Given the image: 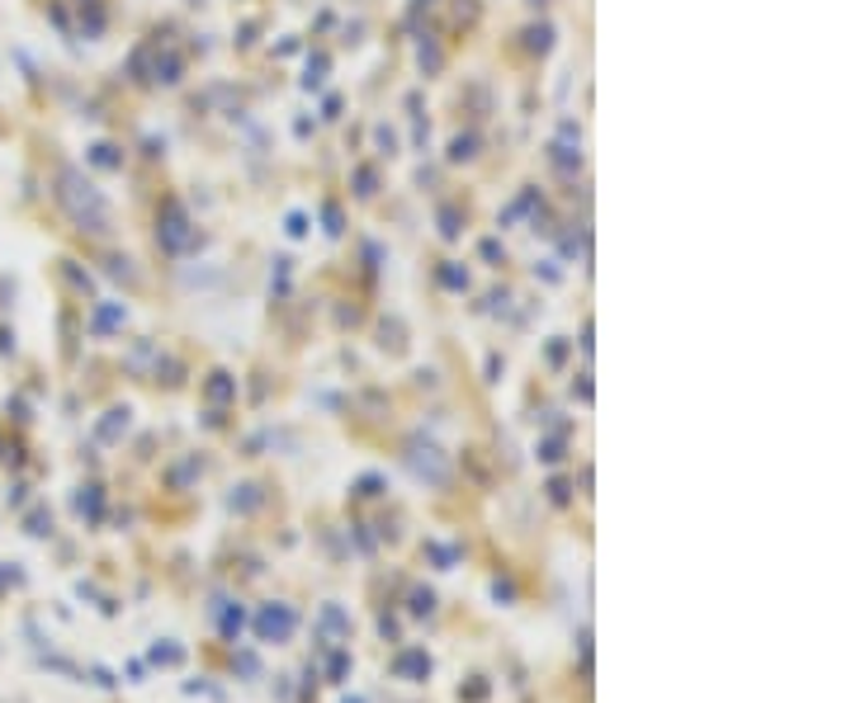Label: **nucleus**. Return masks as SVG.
<instances>
[{
    "label": "nucleus",
    "mask_w": 851,
    "mask_h": 703,
    "mask_svg": "<svg viewBox=\"0 0 851 703\" xmlns=\"http://www.w3.org/2000/svg\"><path fill=\"white\" fill-rule=\"evenodd\" d=\"M57 204H62V213L81 227V232H109V222H113L109 198L99 194L76 166L57 170Z\"/></svg>",
    "instance_id": "f257e3e1"
}]
</instances>
